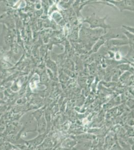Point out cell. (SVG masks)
<instances>
[{"label": "cell", "mask_w": 134, "mask_h": 150, "mask_svg": "<svg viewBox=\"0 0 134 150\" xmlns=\"http://www.w3.org/2000/svg\"><path fill=\"white\" fill-rule=\"evenodd\" d=\"M107 16L104 18H100L95 14H92L90 17L86 18L84 20V23H87L90 25V28L94 29L97 28H101L104 29V33L106 32V29H110L111 26L107 25L105 22Z\"/></svg>", "instance_id": "obj_1"}, {"label": "cell", "mask_w": 134, "mask_h": 150, "mask_svg": "<svg viewBox=\"0 0 134 150\" xmlns=\"http://www.w3.org/2000/svg\"><path fill=\"white\" fill-rule=\"evenodd\" d=\"M114 4L121 11L129 10L134 12V1H109Z\"/></svg>", "instance_id": "obj_2"}, {"label": "cell", "mask_w": 134, "mask_h": 150, "mask_svg": "<svg viewBox=\"0 0 134 150\" xmlns=\"http://www.w3.org/2000/svg\"><path fill=\"white\" fill-rule=\"evenodd\" d=\"M118 31H119V29H118L117 30H113L111 32H109V33L107 34V35L104 36V38H118V39H121V38L124 39L123 38H124V39L127 38V37L125 35V34L123 35L121 32H118Z\"/></svg>", "instance_id": "obj_3"}, {"label": "cell", "mask_w": 134, "mask_h": 150, "mask_svg": "<svg viewBox=\"0 0 134 150\" xmlns=\"http://www.w3.org/2000/svg\"><path fill=\"white\" fill-rule=\"evenodd\" d=\"M124 34L126 35L129 38V42L131 43V46L134 48V35L132 34L127 31L124 32Z\"/></svg>", "instance_id": "obj_4"}, {"label": "cell", "mask_w": 134, "mask_h": 150, "mask_svg": "<svg viewBox=\"0 0 134 150\" xmlns=\"http://www.w3.org/2000/svg\"><path fill=\"white\" fill-rule=\"evenodd\" d=\"M123 28H124V29H126V31L129 32L130 33H133L134 35V28L130 27L128 26H123Z\"/></svg>", "instance_id": "obj_5"}]
</instances>
